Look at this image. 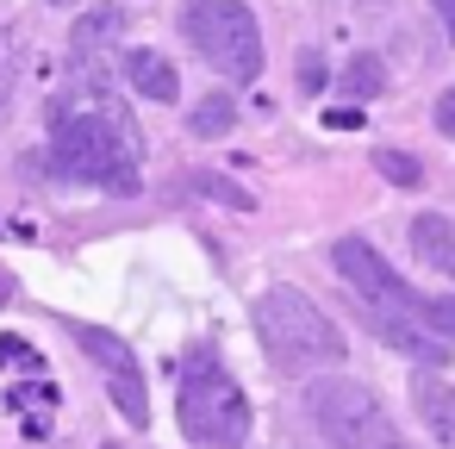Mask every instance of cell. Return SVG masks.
<instances>
[{
  "mask_svg": "<svg viewBox=\"0 0 455 449\" xmlns=\"http://www.w3.org/2000/svg\"><path fill=\"white\" fill-rule=\"evenodd\" d=\"M69 337H76V343L100 362L113 405H119L132 424H150V387H144V368H138L132 343H125V337H113V331H100V325H69Z\"/></svg>",
  "mask_w": 455,
  "mask_h": 449,
  "instance_id": "cell-7",
  "label": "cell"
},
{
  "mask_svg": "<svg viewBox=\"0 0 455 449\" xmlns=\"http://www.w3.org/2000/svg\"><path fill=\"white\" fill-rule=\"evenodd\" d=\"M0 231H7V225H0Z\"/></svg>",
  "mask_w": 455,
  "mask_h": 449,
  "instance_id": "cell-20",
  "label": "cell"
},
{
  "mask_svg": "<svg viewBox=\"0 0 455 449\" xmlns=\"http://www.w3.org/2000/svg\"><path fill=\"white\" fill-rule=\"evenodd\" d=\"M374 169H380L393 188H418V181H424V163H418L411 150H374Z\"/></svg>",
  "mask_w": 455,
  "mask_h": 449,
  "instance_id": "cell-14",
  "label": "cell"
},
{
  "mask_svg": "<svg viewBox=\"0 0 455 449\" xmlns=\"http://www.w3.org/2000/svg\"><path fill=\"white\" fill-rule=\"evenodd\" d=\"M436 132H449V138H455V88L436 100Z\"/></svg>",
  "mask_w": 455,
  "mask_h": 449,
  "instance_id": "cell-16",
  "label": "cell"
},
{
  "mask_svg": "<svg viewBox=\"0 0 455 449\" xmlns=\"http://www.w3.org/2000/svg\"><path fill=\"white\" fill-rule=\"evenodd\" d=\"M250 318H256V337H262V349H268L275 368L306 374V368H331V362L349 356V343L331 325V312L318 300H306L299 287H268Z\"/></svg>",
  "mask_w": 455,
  "mask_h": 449,
  "instance_id": "cell-3",
  "label": "cell"
},
{
  "mask_svg": "<svg viewBox=\"0 0 455 449\" xmlns=\"http://www.w3.org/2000/svg\"><path fill=\"white\" fill-rule=\"evenodd\" d=\"M237 125V107H231V94H206L200 107H194V119H188V132L194 138H225Z\"/></svg>",
  "mask_w": 455,
  "mask_h": 449,
  "instance_id": "cell-12",
  "label": "cell"
},
{
  "mask_svg": "<svg viewBox=\"0 0 455 449\" xmlns=\"http://www.w3.org/2000/svg\"><path fill=\"white\" fill-rule=\"evenodd\" d=\"M181 32L219 76H231V82H256L262 76V32H256V13L243 7V0H188Z\"/></svg>",
  "mask_w": 455,
  "mask_h": 449,
  "instance_id": "cell-5",
  "label": "cell"
},
{
  "mask_svg": "<svg viewBox=\"0 0 455 449\" xmlns=\"http://www.w3.org/2000/svg\"><path fill=\"white\" fill-rule=\"evenodd\" d=\"M436 7V20H443V32H449V44H455V0H430Z\"/></svg>",
  "mask_w": 455,
  "mask_h": 449,
  "instance_id": "cell-17",
  "label": "cell"
},
{
  "mask_svg": "<svg viewBox=\"0 0 455 449\" xmlns=\"http://www.w3.org/2000/svg\"><path fill=\"white\" fill-rule=\"evenodd\" d=\"M51 7H76V0H51Z\"/></svg>",
  "mask_w": 455,
  "mask_h": 449,
  "instance_id": "cell-19",
  "label": "cell"
},
{
  "mask_svg": "<svg viewBox=\"0 0 455 449\" xmlns=\"http://www.w3.org/2000/svg\"><path fill=\"white\" fill-rule=\"evenodd\" d=\"M7 293H13V281H7V275H0V306H7Z\"/></svg>",
  "mask_w": 455,
  "mask_h": 449,
  "instance_id": "cell-18",
  "label": "cell"
},
{
  "mask_svg": "<svg viewBox=\"0 0 455 449\" xmlns=\"http://www.w3.org/2000/svg\"><path fill=\"white\" fill-rule=\"evenodd\" d=\"M306 412L331 437V449H411V437L399 430V418L387 412V399L368 381H349V374L312 381L306 387Z\"/></svg>",
  "mask_w": 455,
  "mask_h": 449,
  "instance_id": "cell-4",
  "label": "cell"
},
{
  "mask_svg": "<svg viewBox=\"0 0 455 449\" xmlns=\"http://www.w3.org/2000/svg\"><path fill=\"white\" fill-rule=\"evenodd\" d=\"M125 82H132V94H144V100H156V107L181 100L175 63H169L163 51H125Z\"/></svg>",
  "mask_w": 455,
  "mask_h": 449,
  "instance_id": "cell-8",
  "label": "cell"
},
{
  "mask_svg": "<svg viewBox=\"0 0 455 449\" xmlns=\"http://www.w3.org/2000/svg\"><path fill=\"white\" fill-rule=\"evenodd\" d=\"M324 125H331V132H355V125H362V113H355V107H331V113H324Z\"/></svg>",
  "mask_w": 455,
  "mask_h": 449,
  "instance_id": "cell-15",
  "label": "cell"
},
{
  "mask_svg": "<svg viewBox=\"0 0 455 449\" xmlns=\"http://www.w3.org/2000/svg\"><path fill=\"white\" fill-rule=\"evenodd\" d=\"M411 256H418L424 269H436V275L455 281V219L418 212V219H411Z\"/></svg>",
  "mask_w": 455,
  "mask_h": 449,
  "instance_id": "cell-9",
  "label": "cell"
},
{
  "mask_svg": "<svg viewBox=\"0 0 455 449\" xmlns=\"http://www.w3.org/2000/svg\"><path fill=\"white\" fill-rule=\"evenodd\" d=\"M343 88L355 94V100H374V94H387V63L380 57H349V69H343Z\"/></svg>",
  "mask_w": 455,
  "mask_h": 449,
  "instance_id": "cell-13",
  "label": "cell"
},
{
  "mask_svg": "<svg viewBox=\"0 0 455 449\" xmlns=\"http://www.w3.org/2000/svg\"><path fill=\"white\" fill-rule=\"evenodd\" d=\"M7 405H13V418H20L32 437H51V418H57V387H51L44 374L13 381V387H7Z\"/></svg>",
  "mask_w": 455,
  "mask_h": 449,
  "instance_id": "cell-10",
  "label": "cell"
},
{
  "mask_svg": "<svg viewBox=\"0 0 455 449\" xmlns=\"http://www.w3.org/2000/svg\"><path fill=\"white\" fill-rule=\"evenodd\" d=\"M51 169L107 194H138V125L100 76H76L51 107Z\"/></svg>",
  "mask_w": 455,
  "mask_h": 449,
  "instance_id": "cell-1",
  "label": "cell"
},
{
  "mask_svg": "<svg viewBox=\"0 0 455 449\" xmlns=\"http://www.w3.org/2000/svg\"><path fill=\"white\" fill-rule=\"evenodd\" d=\"M331 262H337V275L374 306V318H393V325H411V331L424 325V331H430V300L411 293V287L393 275V262H387L368 237H337V244H331Z\"/></svg>",
  "mask_w": 455,
  "mask_h": 449,
  "instance_id": "cell-6",
  "label": "cell"
},
{
  "mask_svg": "<svg viewBox=\"0 0 455 449\" xmlns=\"http://www.w3.org/2000/svg\"><path fill=\"white\" fill-rule=\"evenodd\" d=\"M175 418H181L188 443H200V449H243L250 443V393L212 349H188L181 387H175Z\"/></svg>",
  "mask_w": 455,
  "mask_h": 449,
  "instance_id": "cell-2",
  "label": "cell"
},
{
  "mask_svg": "<svg viewBox=\"0 0 455 449\" xmlns=\"http://www.w3.org/2000/svg\"><path fill=\"white\" fill-rule=\"evenodd\" d=\"M411 399H418V412L436 424V437H455V387H443V381L424 374V381L411 387Z\"/></svg>",
  "mask_w": 455,
  "mask_h": 449,
  "instance_id": "cell-11",
  "label": "cell"
}]
</instances>
